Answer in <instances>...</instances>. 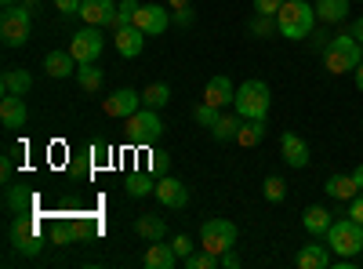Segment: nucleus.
Here are the masks:
<instances>
[{
  "instance_id": "f257e3e1",
  "label": "nucleus",
  "mask_w": 363,
  "mask_h": 269,
  "mask_svg": "<svg viewBox=\"0 0 363 269\" xmlns=\"http://www.w3.org/2000/svg\"><path fill=\"white\" fill-rule=\"evenodd\" d=\"M277 26H280V37L287 40H309V33L316 29V4H309V0H284V8L277 11Z\"/></svg>"
},
{
  "instance_id": "f03ea898",
  "label": "nucleus",
  "mask_w": 363,
  "mask_h": 269,
  "mask_svg": "<svg viewBox=\"0 0 363 269\" xmlns=\"http://www.w3.org/2000/svg\"><path fill=\"white\" fill-rule=\"evenodd\" d=\"M359 62H363V44L352 33H338L335 40H330V48L323 51V66H327V73H335V77L356 73Z\"/></svg>"
},
{
  "instance_id": "7ed1b4c3",
  "label": "nucleus",
  "mask_w": 363,
  "mask_h": 269,
  "mask_svg": "<svg viewBox=\"0 0 363 269\" xmlns=\"http://www.w3.org/2000/svg\"><path fill=\"white\" fill-rule=\"evenodd\" d=\"M269 84L265 80H244L236 87V99H233V113H240L244 121H265L269 113Z\"/></svg>"
},
{
  "instance_id": "20e7f679",
  "label": "nucleus",
  "mask_w": 363,
  "mask_h": 269,
  "mask_svg": "<svg viewBox=\"0 0 363 269\" xmlns=\"http://www.w3.org/2000/svg\"><path fill=\"white\" fill-rule=\"evenodd\" d=\"M327 244L342 258H356L363 251V226L356 219H335L327 229Z\"/></svg>"
},
{
  "instance_id": "39448f33",
  "label": "nucleus",
  "mask_w": 363,
  "mask_h": 269,
  "mask_svg": "<svg viewBox=\"0 0 363 269\" xmlns=\"http://www.w3.org/2000/svg\"><path fill=\"white\" fill-rule=\"evenodd\" d=\"M29 18H33V11H29L26 4H11L0 11V40H4L8 48H22L29 40Z\"/></svg>"
},
{
  "instance_id": "423d86ee",
  "label": "nucleus",
  "mask_w": 363,
  "mask_h": 269,
  "mask_svg": "<svg viewBox=\"0 0 363 269\" xmlns=\"http://www.w3.org/2000/svg\"><path fill=\"white\" fill-rule=\"evenodd\" d=\"M8 241H11V248H15L18 255L37 258V255H40V248H44V241H40V222L15 215V219H11V226H8Z\"/></svg>"
},
{
  "instance_id": "0eeeda50",
  "label": "nucleus",
  "mask_w": 363,
  "mask_h": 269,
  "mask_svg": "<svg viewBox=\"0 0 363 269\" xmlns=\"http://www.w3.org/2000/svg\"><path fill=\"white\" fill-rule=\"evenodd\" d=\"M236 244V226L229 219H207L200 226V248L211 255H225Z\"/></svg>"
},
{
  "instance_id": "6e6552de",
  "label": "nucleus",
  "mask_w": 363,
  "mask_h": 269,
  "mask_svg": "<svg viewBox=\"0 0 363 269\" xmlns=\"http://www.w3.org/2000/svg\"><path fill=\"white\" fill-rule=\"evenodd\" d=\"M160 135H164V121H160L157 109L142 106L138 113L128 116V138H131L135 146H153Z\"/></svg>"
},
{
  "instance_id": "1a4fd4ad",
  "label": "nucleus",
  "mask_w": 363,
  "mask_h": 269,
  "mask_svg": "<svg viewBox=\"0 0 363 269\" xmlns=\"http://www.w3.org/2000/svg\"><path fill=\"white\" fill-rule=\"evenodd\" d=\"M69 51H73V58L80 66H87V62H99V55L106 51V40H102V33H99V26H87V29H80V33L69 40Z\"/></svg>"
},
{
  "instance_id": "9d476101",
  "label": "nucleus",
  "mask_w": 363,
  "mask_h": 269,
  "mask_svg": "<svg viewBox=\"0 0 363 269\" xmlns=\"http://www.w3.org/2000/svg\"><path fill=\"white\" fill-rule=\"evenodd\" d=\"M174 15L164 8V4H142L138 11H135V26L142 29L145 37H160V33H167V22H171Z\"/></svg>"
},
{
  "instance_id": "9b49d317",
  "label": "nucleus",
  "mask_w": 363,
  "mask_h": 269,
  "mask_svg": "<svg viewBox=\"0 0 363 269\" xmlns=\"http://www.w3.org/2000/svg\"><path fill=\"white\" fill-rule=\"evenodd\" d=\"M142 109V95L131 92V87H120V92H113L106 102H102V113L106 116H116V121H128L131 113Z\"/></svg>"
},
{
  "instance_id": "f8f14e48",
  "label": "nucleus",
  "mask_w": 363,
  "mask_h": 269,
  "mask_svg": "<svg viewBox=\"0 0 363 269\" xmlns=\"http://www.w3.org/2000/svg\"><path fill=\"white\" fill-rule=\"evenodd\" d=\"M164 207H174V212H182V207L189 204V190H186V182H178V178H171V175H164L160 182H157V193H153Z\"/></svg>"
},
{
  "instance_id": "ddd939ff",
  "label": "nucleus",
  "mask_w": 363,
  "mask_h": 269,
  "mask_svg": "<svg viewBox=\"0 0 363 269\" xmlns=\"http://www.w3.org/2000/svg\"><path fill=\"white\" fill-rule=\"evenodd\" d=\"M26 121H29V109H26L22 95H4L0 99V124H4L8 131L26 128Z\"/></svg>"
},
{
  "instance_id": "4468645a",
  "label": "nucleus",
  "mask_w": 363,
  "mask_h": 269,
  "mask_svg": "<svg viewBox=\"0 0 363 269\" xmlns=\"http://www.w3.org/2000/svg\"><path fill=\"white\" fill-rule=\"evenodd\" d=\"M233 99H236V87H233L229 77L218 73V77H211V80H207V87H203V102L225 109V106H233Z\"/></svg>"
},
{
  "instance_id": "2eb2a0df",
  "label": "nucleus",
  "mask_w": 363,
  "mask_h": 269,
  "mask_svg": "<svg viewBox=\"0 0 363 269\" xmlns=\"http://www.w3.org/2000/svg\"><path fill=\"white\" fill-rule=\"evenodd\" d=\"M280 153H284V160H287L291 168H306V164H309V146H306V138L294 135V131H284Z\"/></svg>"
},
{
  "instance_id": "dca6fc26",
  "label": "nucleus",
  "mask_w": 363,
  "mask_h": 269,
  "mask_svg": "<svg viewBox=\"0 0 363 269\" xmlns=\"http://www.w3.org/2000/svg\"><path fill=\"white\" fill-rule=\"evenodd\" d=\"M142 37H145V33H142L138 26H124V29H116V33H113V44H116V51L124 55V58H138L142 48H145Z\"/></svg>"
},
{
  "instance_id": "f3484780",
  "label": "nucleus",
  "mask_w": 363,
  "mask_h": 269,
  "mask_svg": "<svg viewBox=\"0 0 363 269\" xmlns=\"http://www.w3.org/2000/svg\"><path fill=\"white\" fill-rule=\"evenodd\" d=\"M77 66H80V62L73 58V51H48V55H44V70H48V77H55V80L73 77Z\"/></svg>"
},
{
  "instance_id": "a211bd4d",
  "label": "nucleus",
  "mask_w": 363,
  "mask_h": 269,
  "mask_svg": "<svg viewBox=\"0 0 363 269\" xmlns=\"http://www.w3.org/2000/svg\"><path fill=\"white\" fill-rule=\"evenodd\" d=\"M142 265L145 269H171V265H178V251L164 241H153L149 251H145V258H142Z\"/></svg>"
},
{
  "instance_id": "6ab92c4d",
  "label": "nucleus",
  "mask_w": 363,
  "mask_h": 269,
  "mask_svg": "<svg viewBox=\"0 0 363 269\" xmlns=\"http://www.w3.org/2000/svg\"><path fill=\"white\" fill-rule=\"evenodd\" d=\"M113 11H116L113 0H84V4H80V18L87 26H106L113 18Z\"/></svg>"
},
{
  "instance_id": "aec40b11",
  "label": "nucleus",
  "mask_w": 363,
  "mask_h": 269,
  "mask_svg": "<svg viewBox=\"0 0 363 269\" xmlns=\"http://www.w3.org/2000/svg\"><path fill=\"white\" fill-rule=\"evenodd\" d=\"M349 4L352 0H316V18L323 26H338L349 18Z\"/></svg>"
},
{
  "instance_id": "412c9836",
  "label": "nucleus",
  "mask_w": 363,
  "mask_h": 269,
  "mask_svg": "<svg viewBox=\"0 0 363 269\" xmlns=\"http://www.w3.org/2000/svg\"><path fill=\"white\" fill-rule=\"evenodd\" d=\"M29 87H33L29 70H4V77H0V92L4 95H26Z\"/></svg>"
},
{
  "instance_id": "4be33fe9",
  "label": "nucleus",
  "mask_w": 363,
  "mask_h": 269,
  "mask_svg": "<svg viewBox=\"0 0 363 269\" xmlns=\"http://www.w3.org/2000/svg\"><path fill=\"white\" fill-rule=\"evenodd\" d=\"M323 190H327V197H335V200H345V204H349V200H352V197L359 193V186H356V178H352V175H330Z\"/></svg>"
},
{
  "instance_id": "5701e85b",
  "label": "nucleus",
  "mask_w": 363,
  "mask_h": 269,
  "mask_svg": "<svg viewBox=\"0 0 363 269\" xmlns=\"http://www.w3.org/2000/svg\"><path fill=\"white\" fill-rule=\"evenodd\" d=\"M4 204H8L11 215H26V212H33L37 197L29 193V190H22V186H8V190H4Z\"/></svg>"
},
{
  "instance_id": "b1692460",
  "label": "nucleus",
  "mask_w": 363,
  "mask_h": 269,
  "mask_svg": "<svg viewBox=\"0 0 363 269\" xmlns=\"http://www.w3.org/2000/svg\"><path fill=\"white\" fill-rule=\"evenodd\" d=\"M330 222H335V215L327 212V207H306V212H301V226H306L313 236H327V229H330Z\"/></svg>"
},
{
  "instance_id": "393cba45",
  "label": "nucleus",
  "mask_w": 363,
  "mask_h": 269,
  "mask_svg": "<svg viewBox=\"0 0 363 269\" xmlns=\"http://www.w3.org/2000/svg\"><path fill=\"white\" fill-rule=\"evenodd\" d=\"M135 233L142 236V241H164L167 236V226H164V219L160 215H138V222H135Z\"/></svg>"
},
{
  "instance_id": "a878e982",
  "label": "nucleus",
  "mask_w": 363,
  "mask_h": 269,
  "mask_svg": "<svg viewBox=\"0 0 363 269\" xmlns=\"http://www.w3.org/2000/svg\"><path fill=\"white\" fill-rule=\"evenodd\" d=\"M330 262H335V258L327 255L323 244H306V248L298 251V265H301V269H327Z\"/></svg>"
},
{
  "instance_id": "bb28decb",
  "label": "nucleus",
  "mask_w": 363,
  "mask_h": 269,
  "mask_svg": "<svg viewBox=\"0 0 363 269\" xmlns=\"http://www.w3.org/2000/svg\"><path fill=\"white\" fill-rule=\"evenodd\" d=\"M240 124H244V116H240V113H222L218 124L211 128V135H215V142H236Z\"/></svg>"
},
{
  "instance_id": "cd10ccee",
  "label": "nucleus",
  "mask_w": 363,
  "mask_h": 269,
  "mask_svg": "<svg viewBox=\"0 0 363 269\" xmlns=\"http://www.w3.org/2000/svg\"><path fill=\"white\" fill-rule=\"evenodd\" d=\"M77 80L87 95H99L102 92V70L95 62H87V66H77Z\"/></svg>"
},
{
  "instance_id": "c85d7f7f",
  "label": "nucleus",
  "mask_w": 363,
  "mask_h": 269,
  "mask_svg": "<svg viewBox=\"0 0 363 269\" xmlns=\"http://www.w3.org/2000/svg\"><path fill=\"white\" fill-rule=\"evenodd\" d=\"M167 102H171V87H167L164 80L149 84L145 92H142V106H149V109H164Z\"/></svg>"
},
{
  "instance_id": "c756f323",
  "label": "nucleus",
  "mask_w": 363,
  "mask_h": 269,
  "mask_svg": "<svg viewBox=\"0 0 363 269\" xmlns=\"http://www.w3.org/2000/svg\"><path fill=\"white\" fill-rule=\"evenodd\" d=\"M135 11H138V0H120L116 4V11H113V18L106 22L113 33L116 29H124V26H135Z\"/></svg>"
},
{
  "instance_id": "7c9ffc66",
  "label": "nucleus",
  "mask_w": 363,
  "mask_h": 269,
  "mask_svg": "<svg viewBox=\"0 0 363 269\" xmlns=\"http://www.w3.org/2000/svg\"><path fill=\"white\" fill-rule=\"evenodd\" d=\"M265 138V121H244V124H240V135H236V142L240 146H258Z\"/></svg>"
},
{
  "instance_id": "2f4dec72",
  "label": "nucleus",
  "mask_w": 363,
  "mask_h": 269,
  "mask_svg": "<svg viewBox=\"0 0 363 269\" xmlns=\"http://www.w3.org/2000/svg\"><path fill=\"white\" fill-rule=\"evenodd\" d=\"M247 29H251L255 37H277V33H280L277 15H258V11H255V18H251V26H247Z\"/></svg>"
},
{
  "instance_id": "473e14b6",
  "label": "nucleus",
  "mask_w": 363,
  "mask_h": 269,
  "mask_svg": "<svg viewBox=\"0 0 363 269\" xmlns=\"http://www.w3.org/2000/svg\"><path fill=\"white\" fill-rule=\"evenodd\" d=\"M262 197H265L269 204L287 200V182H284V178H277V175H269L265 182H262Z\"/></svg>"
},
{
  "instance_id": "72a5a7b5",
  "label": "nucleus",
  "mask_w": 363,
  "mask_h": 269,
  "mask_svg": "<svg viewBox=\"0 0 363 269\" xmlns=\"http://www.w3.org/2000/svg\"><path fill=\"white\" fill-rule=\"evenodd\" d=\"M149 193H157V182L145 171H138V175L128 178V197H149Z\"/></svg>"
},
{
  "instance_id": "f704fd0d",
  "label": "nucleus",
  "mask_w": 363,
  "mask_h": 269,
  "mask_svg": "<svg viewBox=\"0 0 363 269\" xmlns=\"http://www.w3.org/2000/svg\"><path fill=\"white\" fill-rule=\"evenodd\" d=\"M193 116H196V124H200V128H215V124H218V116H222V109H218V106H211V102H200V106L193 109Z\"/></svg>"
},
{
  "instance_id": "c9c22d12",
  "label": "nucleus",
  "mask_w": 363,
  "mask_h": 269,
  "mask_svg": "<svg viewBox=\"0 0 363 269\" xmlns=\"http://www.w3.org/2000/svg\"><path fill=\"white\" fill-rule=\"evenodd\" d=\"M186 262V269H218V255H211V251H193L189 258H182Z\"/></svg>"
},
{
  "instance_id": "e433bc0d",
  "label": "nucleus",
  "mask_w": 363,
  "mask_h": 269,
  "mask_svg": "<svg viewBox=\"0 0 363 269\" xmlns=\"http://www.w3.org/2000/svg\"><path fill=\"white\" fill-rule=\"evenodd\" d=\"M171 248L178 251V258H189L196 244H193V236H186V233H178V236H174V241H171Z\"/></svg>"
},
{
  "instance_id": "4c0bfd02",
  "label": "nucleus",
  "mask_w": 363,
  "mask_h": 269,
  "mask_svg": "<svg viewBox=\"0 0 363 269\" xmlns=\"http://www.w3.org/2000/svg\"><path fill=\"white\" fill-rule=\"evenodd\" d=\"M309 37H313V51H320V55H323V51L330 48V40H335V37L327 33V29H313Z\"/></svg>"
},
{
  "instance_id": "58836bf2",
  "label": "nucleus",
  "mask_w": 363,
  "mask_h": 269,
  "mask_svg": "<svg viewBox=\"0 0 363 269\" xmlns=\"http://www.w3.org/2000/svg\"><path fill=\"white\" fill-rule=\"evenodd\" d=\"M284 8V0H255V11L258 15H277Z\"/></svg>"
},
{
  "instance_id": "ea45409f",
  "label": "nucleus",
  "mask_w": 363,
  "mask_h": 269,
  "mask_svg": "<svg viewBox=\"0 0 363 269\" xmlns=\"http://www.w3.org/2000/svg\"><path fill=\"white\" fill-rule=\"evenodd\" d=\"M349 219H356V222L363 226V193H356V197L349 200Z\"/></svg>"
},
{
  "instance_id": "a19ab883",
  "label": "nucleus",
  "mask_w": 363,
  "mask_h": 269,
  "mask_svg": "<svg viewBox=\"0 0 363 269\" xmlns=\"http://www.w3.org/2000/svg\"><path fill=\"white\" fill-rule=\"evenodd\" d=\"M80 4H84V0H55V8L62 15H80Z\"/></svg>"
},
{
  "instance_id": "79ce46f5",
  "label": "nucleus",
  "mask_w": 363,
  "mask_h": 269,
  "mask_svg": "<svg viewBox=\"0 0 363 269\" xmlns=\"http://www.w3.org/2000/svg\"><path fill=\"white\" fill-rule=\"evenodd\" d=\"M174 22L178 26H193V8H178L174 11Z\"/></svg>"
},
{
  "instance_id": "37998d69",
  "label": "nucleus",
  "mask_w": 363,
  "mask_h": 269,
  "mask_svg": "<svg viewBox=\"0 0 363 269\" xmlns=\"http://www.w3.org/2000/svg\"><path fill=\"white\" fill-rule=\"evenodd\" d=\"M11 168H15V160H11V153H4V160H0V178H4V182L11 178Z\"/></svg>"
},
{
  "instance_id": "c03bdc74",
  "label": "nucleus",
  "mask_w": 363,
  "mask_h": 269,
  "mask_svg": "<svg viewBox=\"0 0 363 269\" xmlns=\"http://www.w3.org/2000/svg\"><path fill=\"white\" fill-rule=\"evenodd\" d=\"M218 262H222V269H236V265H240V255L225 251V255H218Z\"/></svg>"
},
{
  "instance_id": "a18cd8bd",
  "label": "nucleus",
  "mask_w": 363,
  "mask_h": 269,
  "mask_svg": "<svg viewBox=\"0 0 363 269\" xmlns=\"http://www.w3.org/2000/svg\"><path fill=\"white\" fill-rule=\"evenodd\" d=\"M349 33H352V37L363 44V18H356V22H352V29H349Z\"/></svg>"
},
{
  "instance_id": "49530a36",
  "label": "nucleus",
  "mask_w": 363,
  "mask_h": 269,
  "mask_svg": "<svg viewBox=\"0 0 363 269\" xmlns=\"http://www.w3.org/2000/svg\"><path fill=\"white\" fill-rule=\"evenodd\" d=\"M352 178H356V186H359V193H363V164H359V168L352 171Z\"/></svg>"
},
{
  "instance_id": "de8ad7c7",
  "label": "nucleus",
  "mask_w": 363,
  "mask_h": 269,
  "mask_svg": "<svg viewBox=\"0 0 363 269\" xmlns=\"http://www.w3.org/2000/svg\"><path fill=\"white\" fill-rule=\"evenodd\" d=\"M352 77H356V87H359V92H363V62L356 66V73H352Z\"/></svg>"
},
{
  "instance_id": "09e8293b",
  "label": "nucleus",
  "mask_w": 363,
  "mask_h": 269,
  "mask_svg": "<svg viewBox=\"0 0 363 269\" xmlns=\"http://www.w3.org/2000/svg\"><path fill=\"white\" fill-rule=\"evenodd\" d=\"M167 8H174V11L178 8H189V0H167Z\"/></svg>"
},
{
  "instance_id": "8fccbe9b",
  "label": "nucleus",
  "mask_w": 363,
  "mask_h": 269,
  "mask_svg": "<svg viewBox=\"0 0 363 269\" xmlns=\"http://www.w3.org/2000/svg\"><path fill=\"white\" fill-rule=\"evenodd\" d=\"M0 4H4V8H11V4H22V0H0Z\"/></svg>"
},
{
  "instance_id": "3c124183",
  "label": "nucleus",
  "mask_w": 363,
  "mask_h": 269,
  "mask_svg": "<svg viewBox=\"0 0 363 269\" xmlns=\"http://www.w3.org/2000/svg\"><path fill=\"white\" fill-rule=\"evenodd\" d=\"M359 4H363V0H359Z\"/></svg>"
}]
</instances>
